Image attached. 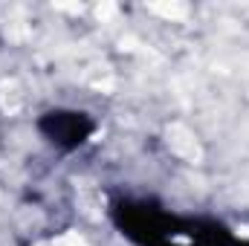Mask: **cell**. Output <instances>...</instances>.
I'll return each mask as SVG.
<instances>
[{"label":"cell","instance_id":"1","mask_svg":"<svg viewBox=\"0 0 249 246\" xmlns=\"http://www.w3.org/2000/svg\"><path fill=\"white\" fill-rule=\"evenodd\" d=\"M171 145H174V151H180V154H186V157H197L200 151H197V145H194V139L188 136V133H183V130H177V139H171Z\"/></svg>","mask_w":249,"mask_h":246},{"label":"cell","instance_id":"2","mask_svg":"<svg viewBox=\"0 0 249 246\" xmlns=\"http://www.w3.org/2000/svg\"><path fill=\"white\" fill-rule=\"evenodd\" d=\"M58 246H84V244H81L78 238H64V241H61Z\"/></svg>","mask_w":249,"mask_h":246}]
</instances>
